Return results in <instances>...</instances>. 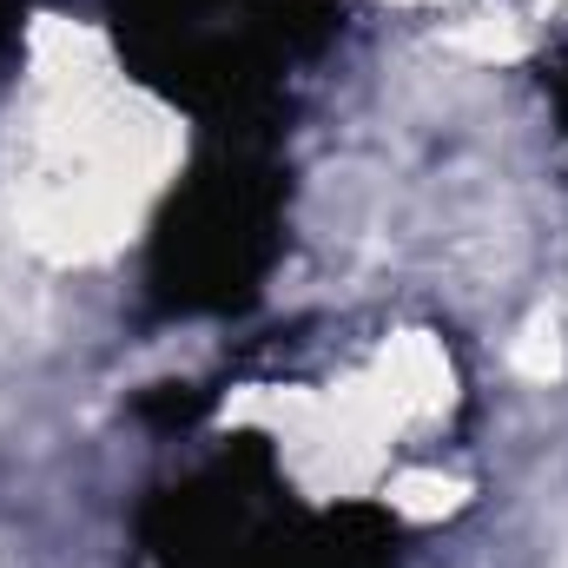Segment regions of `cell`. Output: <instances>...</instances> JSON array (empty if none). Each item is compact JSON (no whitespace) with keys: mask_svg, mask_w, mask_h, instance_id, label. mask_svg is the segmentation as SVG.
Listing matches in <instances>:
<instances>
[{"mask_svg":"<svg viewBox=\"0 0 568 568\" xmlns=\"http://www.w3.org/2000/svg\"><path fill=\"white\" fill-rule=\"evenodd\" d=\"M542 93H549V106H556V120H562V133H568V53L542 60Z\"/></svg>","mask_w":568,"mask_h":568,"instance_id":"5b68a950","label":"cell"},{"mask_svg":"<svg viewBox=\"0 0 568 568\" xmlns=\"http://www.w3.org/2000/svg\"><path fill=\"white\" fill-rule=\"evenodd\" d=\"M126 73L205 140H284V73L344 33V0H106Z\"/></svg>","mask_w":568,"mask_h":568,"instance_id":"7a4b0ae2","label":"cell"},{"mask_svg":"<svg viewBox=\"0 0 568 568\" xmlns=\"http://www.w3.org/2000/svg\"><path fill=\"white\" fill-rule=\"evenodd\" d=\"M27 13H33V0H0V60L20 47V33H27Z\"/></svg>","mask_w":568,"mask_h":568,"instance_id":"8992f818","label":"cell"},{"mask_svg":"<svg viewBox=\"0 0 568 568\" xmlns=\"http://www.w3.org/2000/svg\"><path fill=\"white\" fill-rule=\"evenodd\" d=\"M291 165L278 140H205L152 219L145 304L159 317H239L284 258Z\"/></svg>","mask_w":568,"mask_h":568,"instance_id":"3957f363","label":"cell"},{"mask_svg":"<svg viewBox=\"0 0 568 568\" xmlns=\"http://www.w3.org/2000/svg\"><path fill=\"white\" fill-rule=\"evenodd\" d=\"M140 568H397L404 523L384 503L304 509L265 436H239L133 516Z\"/></svg>","mask_w":568,"mask_h":568,"instance_id":"6da1fadb","label":"cell"},{"mask_svg":"<svg viewBox=\"0 0 568 568\" xmlns=\"http://www.w3.org/2000/svg\"><path fill=\"white\" fill-rule=\"evenodd\" d=\"M205 410H212V390H199V384H152L133 397V417L145 429H159V436H185V429L205 424Z\"/></svg>","mask_w":568,"mask_h":568,"instance_id":"277c9868","label":"cell"}]
</instances>
